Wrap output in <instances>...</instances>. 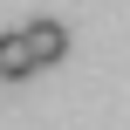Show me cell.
<instances>
[{"label": "cell", "mask_w": 130, "mask_h": 130, "mask_svg": "<svg viewBox=\"0 0 130 130\" xmlns=\"http://www.w3.org/2000/svg\"><path fill=\"white\" fill-rule=\"evenodd\" d=\"M27 75H34L27 34H21V27H7V34H0V82H27Z\"/></svg>", "instance_id": "cell-2"}, {"label": "cell", "mask_w": 130, "mask_h": 130, "mask_svg": "<svg viewBox=\"0 0 130 130\" xmlns=\"http://www.w3.org/2000/svg\"><path fill=\"white\" fill-rule=\"evenodd\" d=\"M21 34H27V55H34V69H55V62L69 55V27H62V21H27Z\"/></svg>", "instance_id": "cell-1"}]
</instances>
